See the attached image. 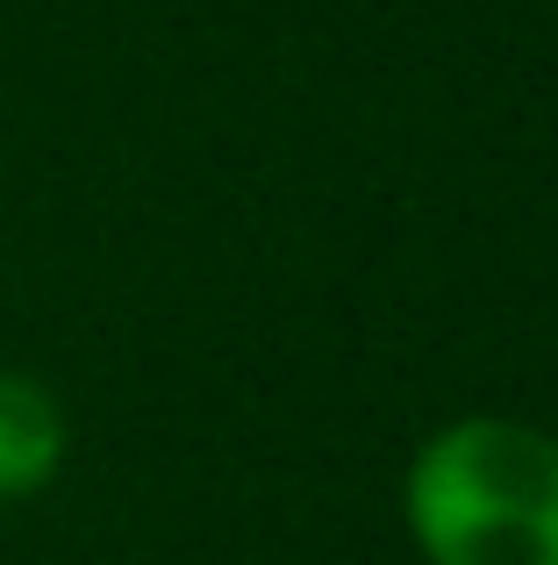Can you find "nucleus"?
Listing matches in <instances>:
<instances>
[{"label": "nucleus", "mask_w": 558, "mask_h": 565, "mask_svg": "<svg viewBox=\"0 0 558 565\" xmlns=\"http://www.w3.org/2000/svg\"><path fill=\"white\" fill-rule=\"evenodd\" d=\"M65 466V415L29 373H0V501H29Z\"/></svg>", "instance_id": "f03ea898"}, {"label": "nucleus", "mask_w": 558, "mask_h": 565, "mask_svg": "<svg viewBox=\"0 0 558 565\" xmlns=\"http://www.w3.org/2000/svg\"><path fill=\"white\" fill-rule=\"evenodd\" d=\"M401 509L430 565H558V444L502 415L451 423L416 451Z\"/></svg>", "instance_id": "f257e3e1"}]
</instances>
